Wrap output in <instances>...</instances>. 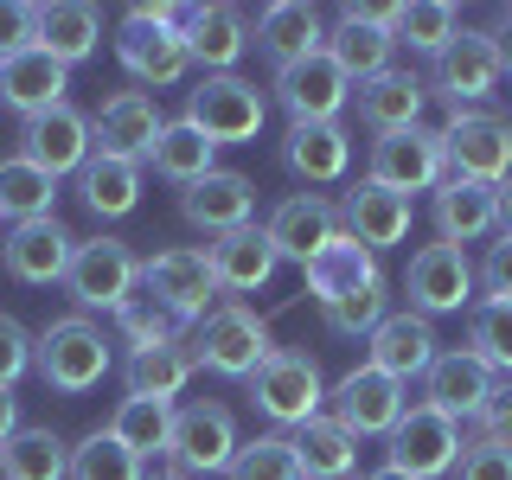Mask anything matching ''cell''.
Wrapping results in <instances>:
<instances>
[{"mask_svg":"<svg viewBox=\"0 0 512 480\" xmlns=\"http://www.w3.org/2000/svg\"><path fill=\"white\" fill-rule=\"evenodd\" d=\"M64 288H71L77 308H103V314H122L141 288V256L122 244V237H90L77 244L71 269H64Z\"/></svg>","mask_w":512,"mask_h":480,"instance_id":"7","label":"cell"},{"mask_svg":"<svg viewBox=\"0 0 512 480\" xmlns=\"http://www.w3.org/2000/svg\"><path fill=\"white\" fill-rule=\"evenodd\" d=\"M474 263H468V250H455V244H423L410 256V269H404V288H410V314H423V320H436V314H461L474 301Z\"/></svg>","mask_w":512,"mask_h":480,"instance_id":"12","label":"cell"},{"mask_svg":"<svg viewBox=\"0 0 512 480\" xmlns=\"http://www.w3.org/2000/svg\"><path fill=\"white\" fill-rule=\"evenodd\" d=\"M468 352L493 378H512V301H480L468 314Z\"/></svg>","mask_w":512,"mask_h":480,"instance_id":"42","label":"cell"},{"mask_svg":"<svg viewBox=\"0 0 512 480\" xmlns=\"http://www.w3.org/2000/svg\"><path fill=\"white\" fill-rule=\"evenodd\" d=\"M282 160H288V173H301L308 186H327L352 167V141H346L340 122H288Z\"/></svg>","mask_w":512,"mask_h":480,"instance_id":"32","label":"cell"},{"mask_svg":"<svg viewBox=\"0 0 512 480\" xmlns=\"http://www.w3.org/2000/svg\"><path fill=\"white\" fill-rule=\"evenodd\" d=\"M500 224H506V231H512V180L500 186Z\"/></svg>","mask_w":512,"mask_h":480,"instance_id":"54","label":"cell"},{"mask_svg":"<svg viewBox=\"0 0 512 480\" xmlns=\"http://www.w3.org/2000/svg\"><path fill=\"white\" fill-rule=\"evenodd\" d=\"M71 256H77V237L58 218H26L7 237V276L26 282V288H45V282H64Z\"/></svg>","mask_w":512,"mask_h":480,"instance_id":"20","label":"cell"},{"mask_svg":"<svg viewBox=\"0 0 512 480\" xmlns=\"http://www.w3.org/2000/svg\"><path fill=\"white\" fill-rule=\"evenodd\" d=\"M500 224V186H480V180H461V173H448L436 186V231L442 244H480V237Z\"/></svg>","mask_w":512,"mask_h":480,"instance_id":"28","label":"cell"},{"mask_svg":"<svg viewBox=\"0 0 512 480\" xmlns=\"http://www.w3.org/2000/svg\"><path fill=\"white\" fill-rule=\"evenodd\" d=\"M410 410V384L384 378L378 365H359V372H346L340 384H333V423H346L352 436H391L397 423H404Z\"/></svg>","mask_w":512,"mask_h":480,"instance_id":"13","label":"cell"},{"mask_svg":"<svg viewBox=\"0 0 512 480\" xmlns=\"http://www.w3.org/2000/svg\"><path fill=\"white\" fill-rule=\"evenodd\" d=\"M352 96H359V122L372 128V135H404V128L423 122L429 84L416 71H378V77H365Z\"/></svg>","mask_w":512,"mask_h":480,"instance_id":"29","label":"cell"},{"mask_svg":"<svg viewBox=\"0 0 512 480\" xmlns=\"http://www.w3.org/2000/svg\"><path fill=\"white\" fill-rule=\"evenodd\" d=\"M39 45V7L32 0H0V64Z\"/></svg>","mask_w":512,"mask_h":480,"instance_id":"47","label":"cell"},{"mask_svg":"<svg viewBox=\"0 0 512 480\" xmlns=\"http://www.w3.org/2000/svg\"><path fill=\"white\" fill-rule=\"evenodd\" d=\"M365 480H410V474H397V468H378V474H365Z\"/></svg>","mask_w":512,"mask_h":480,"instance_id":"56","label":"cell"},{"mask_svg":"<svg viewBox=\"0 0 512 480\" xmlns=\"http://www.w3.org/2000/svg\"><path fill=\"white\" fill-rule=\"evenodd\" d=\"M340 218H346V237H359L372 256L410 237V199H404V192H384V186H372V180L346 186Z\"/></svg>","mask_w":512,"mask_h":480,"instance_id":"25","label":"cell"},{"mask_svg":"<svg viewBox=\"0 0 512 480\" xmlns=\"http://www.w3.org/2000/svg\"><path fill=\"white\" fill-rule=\"evenodd\" d=\"M160 128H167V116L154 109L148 90H116V96H103V109L90 116V141H96V154H116V160H135L141 167V160L154 154Z\"/></svg>","mask_w":512,"mask_h":480,"instance_id":"15","label":"cell"},{"mask_svg":"<svg viewBox=\"0 0 512 480\" xmlns=\"http://www.w3.org/2000/svg\"><path fill=\"white\" fill-rule=\"evenodd\" d=\"M96 45H103V13L84 7V0H45L39 7V52H52L64 71L84 64Z\"/></svg>","mask_w":512,"mask_h":480,"instance_id":"33","label":"cell"},{"mask_svg":"<svg viewBox=\"0 0 512 480\" xmlns=\"http://www.w3.org/2000/svg\"><path fill=\"white\" fill-rule=\"evenodd\" d=\"M301 276H308V295L320 301V308H333V301H346V295H359V288H372L378 282V256L359 244V237H327L308 263H301Z\"/></svg>","mask_w":512,"mask_h":480,"instance_id":"22","label":"cell"},{"mask_svg":"<svg viewBox=\"0 0 512 480\" xmlns=\"http://www.w3.org/2000/svg\"><path fill=\"white\" fill-rule=\"evenodd\" d=\"M32 372V333L13 314H0V391H13Z\"/></svg>","mask_w":512,"mask_h":480,"instance_id":"49","label":"cell"},{"mask_svg":"<svg viewBox=\"0 0 512 480\" xmlns=\"http://www.w3.org/2000/svg\"><path fill=\"white\" fill-rule=\"evenodd\" d=\"M96 154L90 141V116L71 103L45 109V116L20 122V160H32L39 173H52V180H64V173H84V160Z\"/></svg>","mask_w":512,"mask_h":480,"instance_id":"14","label":"cell"},{"mask_svg":"<svg viewBox=\"0 0 512 480\" xmlns=\"http://www.w3.org/2000/svg\"><path fill=\"white\" fill-rule=\"evenodd\" d=\"M384 442H391V448H384V468H397L410 480L455 474V461H461V423H448V416L429 410V404H410L404 423H397Z\"/></svg>","mask_w":512,"mask_h":480,"instance_id":"8","label":"cell"},{"mask_svg":"<svg viewBox=\"0 0 512 480\" xmlns=\"http://www.w3.org/2000/svg\"><path fill=\"white\" fill-rule=\"evenodd\" d=\"M391 7H340V26L327 32V58L340 64L352 84H365V77L391 71Z\"/></svg>","mask_w":512,"mask_h":480,"instance_id":"17","label":"cell"},{"mask_svg":"<svg viewBox=\"0 0 512 480\" xmlns=\"http://www.w3.org/2000/svg\"><path fill=\"white\" fill-rule=\"evenodd\" d=\"M500 52H493L487 32H455V39L436 52V71H429V84L448 96V109H468V103H487L493 90H500Z\"/></svg>","mask_w":512,"mask_h":480,"instance_id":"16","label":"cell"},{"mask_svg":"<svg viewBox=\"0 0 512 480\" xmlns=\"http://www.w3.org/2000/svg\"><path fill=\"white\" fill-rule=\"evenodd\" d=\"M365 180L384 186V192H436L448 180V135L429 122L404 128V135H378L372 141V160H365Z\"/></svg>","mask_w":512,"mask_h":480,"instance_id":"3","label":"cell"},{"mask_svg":"<svg viewBox=\"0 0 512 480\" xmlns=\"http://www.w3.org/2000/svg\"><path fill=\"white\" fill-rule=\"evenodd\" d=\"M487 39H493V52H500V71H512V7L500 13V26H493Z\"/></svg>","mask_w":512,"mask_h":480,"instance_id":"52","label":"cell"},{"mask_svg":"<svg viewBox=\"0 0 512 480\" xmlns=\"http://www.w3.org/2000/svg\"><path fill=\"white\" fill-rule=\"evenodd\" d=\"M116 333L128 340V352H148V346H180V320L160 308L154 295H135L128 308L116 314Z\"/></svg>","mask_w":512,"mask_h":480,"instance_id":"45","label":"cell"},{"mask_svg":"<svg viewBox=\"0 0 512 480\" xmlns=\"http://www.w3.org/2000/svg\"><path fill=\"white\" fill-rule=\"evenodd\" d=\"M148 160H154L160 180H173L180 192H186V186H199L205 173H218V148H212V141H205L186 116L160 128V141H154V154H148Z\"/></svg>","mask_w":512,"mask_h":480,"instance_id":"37","label":"cell"},{"mask_svg":"<svg viewBox=\"0 0 512 480\" xmlns=\"http://www.w3.org/2000/svg\"><path fill=\"white\" fill-rule=\"evenodd\" d=\"M71 474V448L52 429H20L13 442H0V480H64Z\"/></svg>","mask_w":512,"mask_h":480,"instance_id":"39","label":"cell"},{"mask_svg":"<svg viewBox=\"0 0 512 480\" xmlns=\"http://www.w3.org/2000/svg\"><path fill=\"white\" fill-rule=\"evenodd\" d=\"M378 320H384V282H372V288H359V295H346V301L327 308L333 333H378Z\"/></svg>","mask_w":512,"mask_h":480,"instance_id":"46","label":"cell"},{"mask_svg":"<svg viewBox=\"0 0 512 480\" xmlns=\"http://www.w3.org/2000/svg\"><path fill=\"white\" fill-rule=\"evenodd\" d=\"M186 58L205 64V77H231V64L250 52V20L237 7H186Z\"/></svg>","mask_w":512,"mask_h":480,"instance_id":"24","label":"cell"},{"mask_svg":"<svg viewBox=\"0 0 512 480\" xmlns=\"http://www.w3.org/2000/svg\"><path fill=\"white\" fill-rule=\"evenodd\" d=\"M141 480H192L186 468H154V474H141Z\"/></svg>","mask_w":512,"mask_h":480,"instance_id":"55","label":"cell"},{"mask_svg":"<svg viewBox=\"0 0 512 480\" xmlns=\"http://www.w3.org/2000/svg\"><path fill=\"white\" fill-rule=\"evenodd\" d=\"M455 480H512V448L506 442H461V461H455Z\"/></svg>","mask_w":512,"mask_h":480,"instance_id":"48","label":"cell"},{"mask_svg":"<svg viewBox=\"0 0 512 480\" xmlns=\"http://www.w3.org/2000/svg\"><path fill=\"white\" fill-rule=\"evenodd\" d=\"M231 480H308L301 474V455H295V436H256L237 448L231 461Z\"/></svg>","mask_w":512,"mask_h":480,"instance_id":"44","label":"cell"},{"mask_svg":"<svg viewBox=\"0 0 512 480\" xmlns=\"http://www.w3.org/2000/svg\"><path fill=\"white\" fill-rule=\"evenodd\" d=\"M32 372L52 384V391H64V397L96 391V384H103V372H109V340H103V327H96V320H84V314L52 320V327L32 340Z\"/></svg>","mask_w":512,"mask_h":480,"instance_id":"2","label":"cell"},{"mask_svg":"<svg viewBox=\"0 0 512 480\" xmlns=\"http://www.w3.org/2000/svg\"><path fill=\"white\" fill-rule=\"evenodd\" d=\"M180 26H186V7H173V0H141V7H128V20L116 32L122 71L135 77V84H148V90L180 84V77L192 71Z\"/></svg>","mask_w":512,"mask_h":480,"instance_id":"1","label":"cell"},{"mask_svg":"<svg viewBox=\"0 0 512 480\" xmlns=\"http://www.w3.org/2000/svg\"><path fill=\"white\" fill-rule=\"evenodd\" d=\"M461 32V20H455V7L448 0H416V7H391V39L397 45H410V52H429L436 58L448 39Z\"/></svg>","mask_w":512,"mask_h":480,"instance_id":"41","label":"cell"},{"mask_svg":"<svg viewBox=\"0 0 512 480\" xmlns=\"http://www.w3.org/2000/svg\"><path fill=\"white\" fill-rule=\"evenodd\" d=\"M64 90H71V71H64L52 52H39V45L0 64V103L20 109V122L45 116V109H58V103H64Z\"/></svg>","mask_w":512,"mask_h":480,"instance_id":"27","label":"cell"},{"mask_svg":"<svg viewBox=\"0 0 512 480\" xmlns=\"http://www.w3.org/2000/svg\"><path fill=\"white\" fill-rule=\"evenodd\" d=\"M141 288L167 308L173 320H192L199 327L205 314H212V301H218V276H212V263H205V250H160V256H148L141 263Z\"/></svg>","mask_w":512,"mask_h":480,"instance_id":"10","label":"cell"},{"mask_svg":"<svg viewBox=\"0 0 512 480\" xmlns=\"http://www.w3.org/2000/svg\"><path fill=\"white\" fill-rule=\"evenodd\" d=\"M276 352V340H269V320H256L250 308H212L199 320V333H192V365H205V372L218 378H244Z\"/></svg>","mask_w":512,"mask_h":480,"instance_id":"6","label":"cell"},{"mask_svg":"<svg viewBox=\"0 0 512 480\" xmlns=\"http://www.w3.org/2000/svg\"><path fill=\"white\" fill-rule=\"evenodd\" d=\"M13 436H20V397L0 391V442H13Z\"/></svg>","mask_w":512,"mask_h":480,"instance_id":"53","label":"cell"},{"mask_svg":"<svg viewBox=\"0 0 512 480\" xmlns=\"http://www.w3.org/2000/svg\"><path fill=\"white\" fill-rule=\"evenodd\" d=\"M263 90L244 84V77H199V90H186V122L199 128L212 148H237V141H256L263 135Z\"/></svg>","mask_w":512,"mask_h":480,"instance_id":"5","label":"cell"},{"mask_svg":"<svg viewBox=\"0 0 512 480\" xmlns=\"http://www.w3.org/2000/svg\"><path fill=\"white\" fill-rule=\"evenodd\" d=\"M250 404L269 416V423L282 429H301L314 423L320 404H327V384H320V365L308 359V352H269L263 365L250 372Z\"/></svg>","mask_w":512,"mask_h":480,"instance_id":"4","label":"cell"},{"mask_svg":"<svg viewBox=\"0 0 512 480\" xmlns=\"http://www.w3.org/2000/svg\"><path fill=\"white\" fill-rule=\"evenodd\" d=\"M436 352H442V340H436V327H429L423 314H384L378 320V333H372V359L365 365H378L384 378H397V384H410V378H423L429 365H436Z\"/></svg>","mask_w":512,"mask_h":480,"instance_id":"23","label":"cell"},{"mask_svg":"<svg viewBox=\"0 0 512 480\" xmlns=\"http://www.w3.org/2000/svg\"><path fill=\"white\" fill-rule=\"evenodd\" d=\"M295 455H301V474L308 480H346L352 468H359V436L320 410L314 423L295 429Z\"/></svg>","mask_w":512,"mask_h":480,"instance_id":"34","label":"cell"},{"mask_svg":"<svg viewBox=\"0 0 512 480\" xmlns=\"http://www.w3.org/2000/svg\"><path fill=\"white\" fill-rule=\"evenodd\" d=\"M180 212L199 224V231H244L250 212H256V186H250V173H231V167H218V173H205L199 186H186L180 192Z\"/></svg>","mask_w":512,"mask_h":480,"instance_id":"26","label":"cell"},{"mask_svg":"<svg viewBox=\"0 0 512 480\" xmlns=\"http://www.w3.org/2000/svg\"><path fill=\"white\" fill-rule=\"evenodd\" d=\"M276 103L288 109V122H340V109L352 103V77L327 52H314L295 71H276Z\"/></svg>","mask_w":512,"mask_h":480,"instance_id":"18","label":"cell"},{"mask_svg":"<svg viewBox=\"0 0 512 480\" xmlns=\"http://www.w3.org/2000/svg\"><path fill=\"white\" fill-rule=\"evenodd\" d=\"M77 192H84V205L96 218H128L141 205V167L116 154H90L84 173H77Z\"/></svg>","mask_w":512,"mask_h":480,"instance_id":"36","label":"cell"},{"mask_svg":"<svg viewBox=\"0 0 512 480\" xmlns=\"http://www.w3.org/2000/svg\"><path fill=\"white\" fill-rule=\"evenodd\" d=\"M448 173L480 186H506L512 173V122L487 116V109H448Z\"/></svg>","mask_w":512,"mask_h":480,"instance_id":"9","label":"cell"},{"mask_svg":"<svg viewBox=\"0 0 512 480\" xmlns=\"http://www.w3.org/2000/svg\"><path fill=\"white\" fill-rule=\"evenodd\" d=\"M109 436H116L128 455H167L173 442V404H148V397H122L116 410H109Z\"/></svg>","mask_w":512,"mask_h":480,"instance_id":"38","label":"cell"},{"mask_svg":"<svg viewBox=\"0 0 512 480\" xmlns=\"http://www.w3.org/2000/svg\"><path fill=\"white\" fill-rule=\"evenodd\" d=\"M52 199H58V180H52V173H39L20 154L0 160V218H13V224L52 218Z\"/></svg>","mask_w":512,"mask_h":480,"instance_id":"40","label":"cell"},{"mask_svg":"<svg viewBox=\"0 0 512 480\" xmlns=\"http://www.w3.org/2000/svg\"><path fill=\"white\" fill-rule=\"evenodd\" d=\"M263 237L276 244V256H288V263H308L327 237H340V212H333L327 199H314V192H295V199H282L276 212H269Z\"/></svg>","mask_w":512,"mask_h":480,"instance_id":"30","label":"cell"},{"mask_svg":"<svg viewBox=\"0 0 512 480\" xmlns=\"http://www.w3.org/2000/svg\"><path fill=\"white\" fill-rule=\"evenodd\" d=\"M256 52H263L276 71H295V64H308L314 52H327V26H320V13L308 0H276V7L256 13Z\"/></svg>","mask_w":512,"mask_h":480,"instance_id":"19","label":"cell"},{"mask_svg":"<svg viewBox=\"0 0 512 480\" xmlns=\"http://www.w3.org/2000/svg\"><path fill=\"white\" fill-rule=\"evenodd\" d=\"M141 474H148L141 455H128L109 429H90V436L71 448V480H141Z\"/></svg>","mask_w":512,"mask_h":480,"instance_id":"43","label":"cell"},{"mask_svg":"<svg viewBox=\"0 0 512 480\" xmlns=\"http://www.w3.org/2000/svg\"><path fill=\"white\" fill-rule=\"evenodd\" d=\"M192 352L186 346H148V352H128V365H122V384H128V397H148V404H173V397L192 384Z\"/></svg>","mask_w":512,"mask_h":480,"instance_id":"35","label":"cell"},{"mask_svg":"<svg viewBox=\"0 0 512 480\" xmlns=\"http://www.w3.org/2000/svg\"><path fill=\"white\" fill-rule=\"evenodd\" d=\"M237 416L224 410V404H186V410H173V442H167V455H173V468H186L192 480L199 474H231V461H237Z\"/></svg>","mask_w":512,"mask_h":480,"instance_id":"11","label":"cell"},{"mask_svg":"<svg viewBox=\"0 0 512 480\" xmlns=\"http://www.w3.org/2000/svg\"><path fill=\"white\" fill-rule=\"evenodd\" d=\"M474 436H480V442H506V448H512V378H493L487 404H480V416H474Z\"/></svg>","mask_w":512,"mask_h":480,"instance_id":"50","label":"cell"},{"mask_svg":"<svg viewBox=\"0 0 512 480\" xmlns=\"http://www.w3.org/2000/svg\"><path fill=\"white\" fill-rule=\"evenodd\" d=\"M474 276L487 282V301H512V231H500V244L487 250V263Z\"/></svg>","mask_w":512,"mask_h":480,"instance_id":"51","label":"cell"},{"mask_svg":"<svg viewBox=\"0 0 512 480\" xmlns=\"http://www.w3.org/2000/svg\"><path fill=\"white\" fill-rule=\"evenodd\" d=\"M487 391H493V372L474 359L468 346H455V352H436V365L423 372V404L429 410H442L448 423H461V416H480V404H487Z\"/></svg>","mask_w":512,"mask_h":480,"instance_id":"21","label":"cell"},{"mask_svg":"<svg viewBox=\"0 0 512 480\" xmlns=\"http://www.w3.org/2000/svg\"><path fill=\"white\" fill-rule=\"evenodd\" d=\"M205 263H212L218 288H231V295H250V288H263L269 276H276V244H269L256 224H244V231H224L205 244Z\"/></svg>","mask_w":512,"mask_h":480,"instance_id":"31","label":"cell"}]
</instances>
